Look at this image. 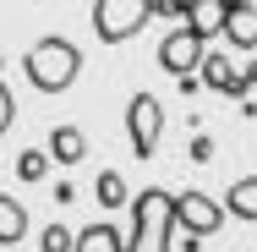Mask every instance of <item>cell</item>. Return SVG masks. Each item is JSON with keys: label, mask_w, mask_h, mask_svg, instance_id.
<instances>
[{"label": "cell", "mask_w": 257, "mask_h": 252, "mask_svg": "<svg viewBox=\"0 0 257 252\" xmlns=\"http://www.w3.org/2000/svg\"><path fill=\"white\" fill-rule=\"evenodd\" d=\"M170 214H175V198L164 187H143L132 203V236H115V225H88L77 230V252H148L159 247Z\"/></svg>", "instance_id": "obj_1"}, {"label": "cell", "mask_w": 257, "mask_h": 252, "mask_svg": "<svg viewBox=\"0 0 257 252\" xmlns=\"http://www.w3.org/2000/svg\"><path fill=\"white\" fill-rule=\"evenodd\" d=\"M22 66H28V82H33L39 94H66V88L77 82V71H82V55H77L71 39L50 33V39H39L33 50L22 55Z\"/></svg>", "instance_id": "obj_2"}, {"label": "cell", "mask_w": 257, "mask_h": 252, "mask_svg": "<svg viewBox=\"0 0 257 252\" xmlns=\"http://www.w3.org/2000/svg\"><path fill=\"white\" fill-rule=\"evenodd\" d=\"M148 17H154L148 0H93V33H99V44L137 39V33L148 28Z\"/></svg>", "instance_id": "obj_3"}, {"label": "cell", "mask_w": 257, "mask_h": 252, "mask_svg": "<svg viewBox=\"0 0 257 252\" xmlns=\"http://www.w3.org/2000/svg\"><path fill=\"white\" fill-rule=\"evenodd\" d=\"M126 137H132V153L137 159H154L159 153V137H164V104L154 99V94H132V104H126Z\"/></svg>", "instance_id": "obj_4"}, {"label": "cell", "mask_w": 257, "mask_h": 252, "mask_svg": "<svg viewBox=\"0 0 257 252\" xmlns=\"http://www.w3.org/2000/svg\"><path fill=\"white\" fill-rule=\"evenodd\" d=\"M203 55H208V44L192 33V28H170L164 44H159V66H164L170 77H197Z\"/></svg>", "instance_id": "obj_5"}, {"label": "cell", "mask_w": 257, "mask_h": 252, "mask_svg": "<svg viewBox=\"0 0 257 252\" xmlns=\"http://www.w3.org/2000/svg\"><path fill=\"white\" fill-rule=\"evenodd\" d=\"M175 225H181V236H213L219 225H224V208L208 198V192H181L175 198Z\"/></svg>", "instance_id": "obj_6"}, {"label": "cell", "mask_w": 257, "mask_h": 252, "mask_svg": "<svg viewBox=\"0 0 257 252\" xmlns=\"http://www.w3.org/2000/svg\"><path fill=\"white\" fill-rule=\"evenodd\" d=\"M197 82L213 88V94H224V99H246V88H241V71L230 66V55H203V66H197Z\"/></svg>", "instance_id": "obj_7"}, {"label": "cell", "mask_w": 257, "mask_h": 252, "mask_svg": "<svg viewBox=\"0 0 257 252\" xmlns=\"http://www.w3.org/2000/svg\"><path fill=\"white\" fill-rule=\"evenodd\" d=\"M224 39L235 50H257V6H246V0L224 6Z\"/></svg>", "instance_id": "obj_8"}, {"label": "cell", "mask_w": 257, "mask_h": 252, "mask_svg": "<svg viewBox=\"0 0 257 252\" xmlns=\"http://www.w3.org/2000/svg\"><path fill=\"white\" fill-rule=\"evenodd\" d=\"M44 153H50L55 164H82V159H88V132L66 121V126L50 132V148H44Z\"/></svg>", "instance_id": "obj_9"}, {"label": "cell", "mask_w": 257, "mask_h": 252, "mask_svg": "<svg viewBox=\"0 0 257 252\" xmlns=\"http://www.w3.org/2000/svg\"><path fill=\"white\" fill-rule=\"evenodd\" d=\"M181 28H192L197 39H213V33H224V0H197V6H186L181 11Z\"/></svg>", "instance_id": "obj_10"}, {"label": "cell", "mask_w": 257, "mask_h": 252, "mask_svg": "<svg viewBox=\"0 0 257 252\" xmlns=\"http://www.w3.org/2000/svg\"><path fill=\"white\" fill-rule=\"evenodd\" d=\"M219 208H224L230 219H246V225H252V219H257V176H241V181L224 192Z\"/></svg>", "instance_id": "obj_11"}, {"label": "cell", "mask_w": 257, "mask_h": 252, "mask_svg": "<svg viewBox=\"0 0 257 252\" xmlns=\"http://www.w3.org/2000/svg\"><path fill=\"white\" fill-rule=\"evenodd\" d=\"M22 236H28V208L0 192V247H17Z\"/></svg>", "instance_id": "obj_12"}, {"label": "cell", "mask_w": 257, "mask_h": 252, "mask_svg": "<svg viewBox=\"0 0 257 252\" xmlns=\"http://www.w3.org/2000/svg\"><path fill=\"white\" fill-rule=\"evenodd\" d=\"M93 192H99V203H104V208H120V203H126V176H120V170H99Z\"/></svg>", "instance_id": "obj_13"}, {"label": "cell", "mask_w": 257, "mask_h": 252, "mask_svg": "<svg viewBox=\"0 0 257 252\" xmlns=\"http://www.w3.org/2000/svg\"><path fill=\"white\" fill-rule=\"evenodd\" d=\"M17 176H22V181H44V176H50V153L44 148H22L17 153Z\"/></svg>", "instance_id": "obj_14"}, {"label": "cell", "mask_w": 257, "mask_h": 252, "mask_svg": "<svg viewBox=\"0 0 257 252\" xmlns=\"http://www.w3.org/2000/svg\"><path fill=\"white\" fill-rule=\"evenodd\" d=\"M39 252H77V236H71L66 225H50V230L39 236Z\"/></svg>", "instance_id": "obj_15"}, {"label": "cell", "mask_w": 257, "mask_h": 252, "mask_svg": "<svg viewBox=\"0 0 257 252\" xmlns=\"http://www.w3.org/2000/svg\"><path fill=\"white\" fill-rule=\"evenodd\" d=\"M17 121V94H11V82L0 77V137H6V126Z\"/></svg>", "instance_id": "obj_16"}, {"label": "cell", "mask_w": 257, "mask_h": 252, "mask_svg": "<svg viewBox=\"0 0 257 252\" xmlns=\"http://www.w3.org/2000/svg\"><path fill=\"white\" fill-rule=\"evenodd\" d=\"M192 159H197V164H203V159H213V143H208V137H197V143H192Z\"/></svg>", "instance_id": "obj_17"}, {"label": "cell", "mask_w": 257, "mask_h": 252, "mask_svg": "<svg viewBox=\"0 0 257 252\" xmlns=\"http://www.w3.org/2000/svg\"><path fill=\"white\" fill-rule=\"evenodd\" d=\"M252 82H257V60H246V66H241V88L252 94Z\"/></svg>", "instance_id": "obj_18"}, {"label": "cell", "mask_w": 257, "mask_h": 252, "mask_svg": "<svg viewBox=\"0 0 257 252\" xmlns=\"http://www.w3.org/2000/svg\"><path fill=\"white\" fill-rule=\"evenodd\" d=\"M0 71H6V60H0Z\"/></svg>", "instance_id": "obj_19"}]
</instances>
